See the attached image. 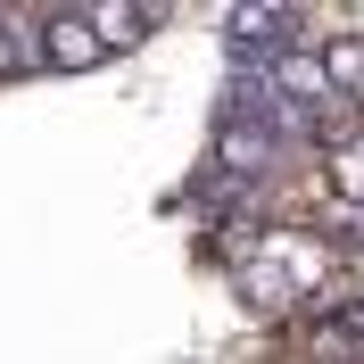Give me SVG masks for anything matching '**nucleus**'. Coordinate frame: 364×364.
Instances as JSON below:
<instances>
[{
	"label": "nucleus",
	"mask_w": 364,
	"mask_h": 364,
	"mask_svg": "<svg viewBox=\"0 0 364 364\" xmlns=\"http://www.w3.org/2000/svg\"><path fill=\"white\" fill-rule=\"evenodd\" d=\"M249 257H257V265H273L298 298H331V282H340V257H348V249L315 240L306 224H257V232H249Z\"/></svg>",
	"instance_id": "obj_1"
},
{
	"label": "nucleus",
	"mask_w": 364,
	"mask_h": 364,
	"mask_svg": "<svg viewBox=\"0 0 364 364\" xmlns=\"http://www.w3.org/2000/svg\"><path fill=\"white\" fill-rule=\"evenodd\" d=\"M42 67H58V75L100 67V42H91V25L75 9H42Z\"/></svg>",
	"instance_id": "obj_2"
},
{
	"label": "nucleus",
	"mask_w": 364,
	"mask_h": 364,
	"mask_svg": "<svg viewBox=\"0 0 364 364\" xmlns=\"http://www.w3.org/2000/svg\"><path fill=\"white\" fill-rule=\"evenodd\" d=\"M9 75H42V17L33 9H0V83Z\"/></svg>",
	"instance_id": "obj_3"
},
{
	"label": "nucleus",
	"mask_w": 364,
	"mask_h": 364,
	"mask_svg": "<svg viewBox=\"0 0 364 364\" xmlns=\"http://www.w3.org/2000/svg\"><path fill=\"white\" fill-rule=\"evenodd\" d=\"M83 25H91V42H100V58L108 50H133V42H149V9H124V0H100V9H83Z\"/></svg>",
	"instance_id": "obj_4"
},
{
	"label": "nucleus",
	"mask_w": 364,
	"mask_h": 364,
	"mask_svg": "<svg viewBox=\"0 0 364 364\" xmlns=\"http://www.w3.org/2000/svg\"><path fill=\"white\" fill-rule=\"evenodd\" d=\"M290 33H298V17H282V9H232V42L257 50V67L273 50H290Z\"/></svg>",
	"instance_id": "obj_5"
},
{
	"label": "nucleus",
	"mask_w": 364,
	"mask_h": 364,
	"mask_svg": "<svg viewBox=\"0 0 364 364\" xmlns=\"http://www.w3.org/2000/svg\"><path fill=\"white\" fill-rule=\"evenodd\" d=\"M232 282H240V298H249V306H265V315H298V306H306V298H298L273 265H257V257H240V265H232Z\"/></svg>",
	"instance_id": "obj_6"
}]
</instances>
